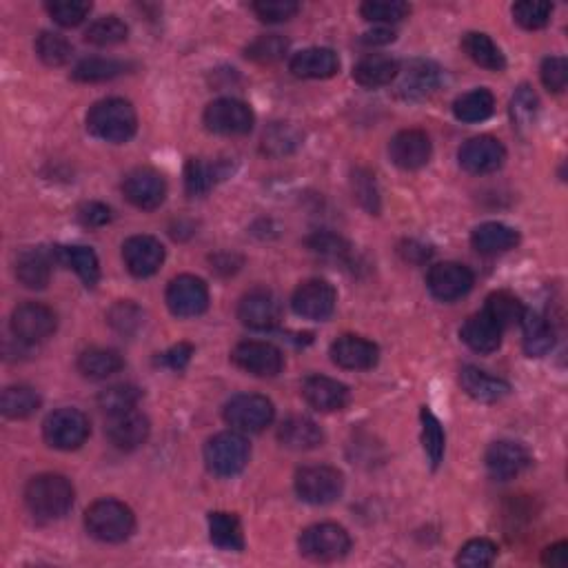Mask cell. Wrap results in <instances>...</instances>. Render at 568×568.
Listing matches in <instances>:
<instances>
[{
	"label": "cell",
	"mask_w": 568,
	"mask_h": 568,
	"mask_svg": "<svg viewBox=\"0 0 568 568\" xmlns=\"http://www.w3.org/2000/svg\"><path fill=\"white\" fill-rule=\"evenodd\" d=\"M0 409L12 420L29 418L40 409V395L32 387H25V384L7 387L3 391V398H0Z\"/></svg>",
	"instance_id": "obj_38"
},
{
	"label": "cell",
	"mask_w": 568,
	"mask_h": 568,
	"mask_svg": "<svg viewBox=\"0 0 568 568\" xmlns=\"http://www.w3.org/2000/svg\"><path fill=\"white\" fill-rule=\"evenodd\" d=\"M123 260L131 276L149 278L165 262V247L154 236H134L123 245Z\"/></svg>",
	"instance_id": "obj_19"
},
{
	"label": "cell",
	"mask_w": 568,
	"mask_h": 568,
	"mask_svg": "<svg viewBox=\"0 0 568 568\" xmlns=\"http://www.w3.org/2000/svg\"><path fill=\"white\" fill-rule=\"evenodd\" d=\"M520 242V233L502 222H484L471 233V245L484 256H497V253L511 251Z\"/></svg>",
	"instance_id": "obj_31"
},
{
	"label": "cell",
	"mask_w": 568,
	"mask_h": 568,
	"mask_svg": "<svg viewBox=\"0 0 568 568\" xmlns=\"http://www.w3.org/2000/svg\"><path fill=\"white\" fill-rule=\"evenodd\" d=\"M289 43L287 38H282L278 34H269V36H260L253 40V43L245 49V56L249 60H256V63L262 65H269V63H276L284 54H287Z\"/></svg>",
	"instance_id": "obj_48"
},
{
	"label": "cell",
	"mask_w": 568,
	"mask_h": 568,
	"mask_svg": "<svg viewBox=\"0 0 568 568\" xmlns=\"http://www.w3.org/2000/svg\"><path fill=\"white\" fill-rule=\"evenodd\" d=\"M43 435L47 444L58 451H76L89 438V420L78 409H58L47 415Z\"/></svg>",
	"instance_id": "obj_8"
},
{
	"label": "cell",
	"mask_w": 568,
	"mask_h": 568,
	"mask_svg": "<svg viewBox=\"0 0 568 568\" xmlns=\"http://www.w3.org/2000/svg\"><path fill=\"white\" fill-rule=\"evenodd\" d=\"M278 440L291 451H313L324 442V433L313 420L293 415L280 424Z\"/></svg>",
	"instance_id": "obj_29"
},
{
	"label": "cell",
	"mask_w": 568,
	"mask_h": 568,
	"mask_svg": "<svg viewBox=\"0 0 568 568\" xmlns=\"http://www.w3.org/2000/svg\"><path fill=\"white\" fill-rule=\"evenodd\" d=\"M495 557L497 546L486 537H478V540H471L462 546L455 562L464 568H486L495 562Z\"/></svg>",
	"instance_id": "obj_49"
},
{
	"label": "cell",
	"mask_w": 568,
	"mask_h": 568,
	"mask_svg": "<svg viewBox=\"0 0 568 568\" xmlns=\"http://www.w3.org/2000/svg\"><path fill=\"white\" fill-rule=\"evenodd\" d=\"M420 418H422V446H424V453L429 455V462H431L433 469H438L442 458H444V446H446L442 424L426 407L422 409Z\"/></svg>",
	"instance_id": "obj_43"
},
{
	"label": "cell",
	"mask_w": 568,
	"mask_h": 568,
	"mask_svg": "<svg viewBox=\"0 0 568 568\" xmlns=\"http://www.w3.org/2000/svg\"><path fill=\"white\" fill-rule=\"evenodd\" d=\"M551 14H553V5L549 3H531V0H526V3L513 5L515 23L524 29H529V32H535V29L549 25Z\"/></svg>",
	"instance_id": "obj_50"
},
{
	"label": "cell",
	"mask_w": 568,
	"mask_h": 568,
	"mask_svg": "<svg viewBox=\"0 0 568 568\" xmlns=\"http://www.w3.org/2000/svg\"><path fill=\"white\" fill-rule=\"evenodd\" d=\"M136 127V109L123 98L100 100L87 114L89 134L105 142H114V145H123V142L134 138Z\"/></svg>",
	"instance_id": "obj_2"
},
{
	"label": "cell",
	"mask_w": 568,
	"mask_h": 568,
	"mask_svg": "<svg viewBox=\"0 0 568 568\" xmlns=\"http://www.w3.org/2000/svg\"><path fill=\"white\" fill-rule=\"evenodd\" d=\"M127 69L129 65L123 60L87 58L74 69V80H78V83H105V80L123 76Z\"/></svg>",
	"instance_id": "obj_39"
},
{
	"label": "cell",
	"mask_w": 568,
	"mask_h": 568,
	"mask_svg": "<svg viewBox=\"0 0 568 568\" xmlns=\"http://www.w3.org/2000/svg\"><path fill=\"white\" fill-rule=\"evenodd\" d=\"M109 324L118 333H125V336H131V333L140 329L142 311L136 307L134 302H129V300L118 302L116 307L109 311Z\"/></svg>",
	"instance_id": "obj_53"
},
{
	"label": "cell",
	"mask_w": 568,
	"mask_h": 568,
	"mask_svg": "<svg viewBox=\"0 0 568 568\" xmlns=\"http://www.w3.org/2000/svg\"><path fill=\"white\" fill-rule=\"evenodd\" d=\"M520 324L524 329V351L529 353L531 358H542V355L553 349L555 333L551 329V324L546 322L540 313L524 311Z\"/></svg>",
	"instance_id": "obj_34"
},
{
	"label": "cell",
	"mask_w": 568,
	"mask_h": 568,
	"mask_svg": "<svg viewBox=\"0 0 568 568\" xmlns=\"http://www.w3.org/2000/svg\"><path fill=\"white\" fill-rule=\"evenodd\" d=\"M460 384L462 389L466 391V395H471L473 400L478 402H500L502 398L511 393V384L495 378V375L486 373L478 367H464L460 373Z\"/></svg>",
	"instance_id": "obj_27"
},
{
	"label": "cell",
	"mask_w": 568,
	"mask_h": 568,
	"mask_svg": "<svg viewBox=\"0 0 568 568\" xmlns=\"http://www.w3.org/2000/svg\"><path fill=\"white\" fill-rule=\"evenodd\" d=\"M140 389L134 384H114L98 395V407L107 415H118L134 411L140 402Z\"/></svg>",
	"instance_id": "obj_42"
},
{
	"label": "cell",
	"mask_w": 568,
	"mask_h": 568,
	"mask_svg": "<svg viewBox=\"0 0 568 568\" xmlns=\"http://www.w3.org/2000/svg\"><path fill=\"white\" fill-rule=\"evenodd\" d=\"M393 40H395V32L387 27H378V29H373V32H367L362 36L364 45H389L393 43Z\"/></svg>",
	"instance_id": "obj_61"
},
{
	"label": "cell",
	"mask_w": 568,
	"mask_h": 568,
	"mask_svg": "<svg viewBox=\"0 0 568 568\" xmlns=\"http://www.w3.org/2000/svg\"><path fill=\"white\" fill-rule=\"evenodd\" d=\"M123 367H125L123 355L114 349L91 347L80 353L78 358V371L89 380H107L109 375L118 373Z\"/></svg>",
	"instance_id": "obj_32"
},
{
	"label": "cell",
	"mask_w": 568,
	"mask_h": 568,
	"mask_svg": "<svg viewBox=\"0 0 568 568\" xmlns=\"http://www.w3.org/2000/svg\"><path fill=\"white\" fill-rule=\"evenodd\" d=\"M289 69L293 71V76L298 78H311V80L331 78L338 74L340 58L329 47H311V49H302V52L293 56Z\"/></svg>",
	"instance_id": "obj_24"
},
{
	"label": "cell",
	"mask_w": 568,
	"mask_h": 568,
	"mask_svg": "<svg viewBox=\"0 0 568 568\" xmlns=\"http://www.w3.org/2000/svg\"><path fill=\"white\" fill-rule=\"evenodd\" d=\"M191 355H194V347L182 342V344H176V347H171L169 351L162 353L158 358V364H162V367H167L171 371H182V369H187Z\"/></svg>",
	"instance_id": "obj_57"
},
{
	"label": "cell",
	"mask_w": 568,
	"mask_h": 568,
	"mask_svg": "<svg viewBox=\"0 0 568 568\" xmlns=\"http://www.w3.org/2000/svg\"><path fill=\"white\" fill-rule=\"evenodd\" d=\"M280 300L267 289H253L238 304V320L249 329L267 331L280 322Z\"/></svg>",
	"instance_id": "obj_18"
},
{
	"label": "cell",
	"mask_w": 568,
	"mask_h": 568,
	"mask_svg": "<svg viewBox=\"0 0 568 568\" xmlns=\"http://www.w3.org/2000/svg\"><path fill=\"white\" fill-rule=\"evenodd\" d=\"M484 462H486V471H489L493 480L509 482L515 480L517 475L531 464V455L522 444L511 440H500L489 446Z\"/></svg>",
	"instance_id": "obj_17"
},
{
	"label": "cell",
	"mask_w": 568,
	"mask_h": 568,
	"mask_svg": "<svg viewBox=\"0 0 568 568\" xmlns=\"http://www.w3.org/2000/svg\"><path fill=\"white\" fill-rule=\"evenodd\" d=\"M302 395L313 409L322 413L342 411L349 404V389L327 375H311L302 384Z\"/></svg>",
	"instance_id": "obj_23"
},
{
	"label": "cell",
	"mask_w": 568,
	"mask_h": 568,
	"mask_svg": "<svg viewBox=\"0 0 568 568\" xmlns=\"http://www.w3.org/2000/svg\"><path fill=\"white\" fill-rule=\"evenodd\" d=\"M249 455V442L245 440V435L236 431L213 435L205 446V462L209 471L220 475V478H233V475L245 471Z\"/></svg>",
	"instance_id": "obj_4"
},
{
	"label": "cell",
	"mask_w": 568,
	"mask_h": 568,
	"mask_svg": "<svg viewBox=\"0 0 568 568\" xmlns=\"http://www.w3.org/2000/svg\"><path fill=\"white\" fill-rule=\"evenodd\" d=\"M253 111L236 98H220L205 109V125L220 136H245L253 129Z\"/></svg>",
	"instance_id": "obj_10"
},
{
	"label": "cell",
	"mask_w": 568,
	"mask_h": 568,
	"mask_svg": "<svg viewBox=\"0 0 568 568\" xmlns=\"http://www.w3.org/2000/svg\"><path fill=\"white\" fill-rule=\"evenodd\" d=\"M300 5L293 0H260L253 5V12L262 20V23H284L298 14Z\"/></svg>",
	"instance_id": "obj_54"
},
{
	"label": "cell",
	"mask_w": 568,
	"mask_h": 568,
	"mask_svg": "<svg viewBox=\"0 0 568 568\" xmlns=\"http://www.w3.org/2000/svg\"><path fill=\"white\" fill-rule=\"evenodd\" d=\"M440 85V69L429 60H413L400 80V96L407 100H422L431 96Z\"/></svg>",
	"instance_id": "obj_28"
},
{
	"label": "cell",
	"mask_w": 568,
	"mask_h": 568,
	"mask_svg": "<svg viewBox=\"0 0 568 568\" xmlns=\"http://www.w3.org/2000/svg\"><path fill=\"white\" fill-rule=\"evenodd\" d=\"M300 553L311 562H336L351 549L349 533L338 524H313L300 535Z\"/></svg>",
	"instance_id": "obj_5"
},
{
	"label": "cell",
	"mask_w": 568,
	"mask_h": 568,
	"mask_svg": "<svg viewBox=\"0 0 568 568\" xmlns=\"http://www.w3.org/2000/svg\"><path fill=\"white\" fill-rule=\"evenodd\" d=\"M149 431H151L149 420L136 409L127 413L109 415L107 438L120 451H136L138 446L147 442Z\"/></svg>",
	"instance_id": "obj_21"
},
{
	"label": "cell",
	"mask_w": 568,
	"mask_h": 568,
	"mask_svg": "<svg viewBox=\"0 0 568 568\" xmlns=\"http://www.w3.org/2000/svg\"><path fill=\"white\" fill-rule=\"evenodd\" d=\"M473 273L469 267L460 265V262H440V265L431 267L429 278V291L442 302H453L464 298L466 293L473 289Z\"/></svg>",
	"instance_id": "obj_16"
},
{
	"label": "cell",
	"mask_w": 568,
	"mask_h": 568,
	"mask_svg": "<svg viewBox=\"0 0 568 568\" xmlns=\"http://www.w3.org/2000/svg\"><path fill=\"white\" fill-rule=\"evenodd\" d=\"M400 74L398 60H393L391 56L382 54H371L367 58H362L358 65L353 67V80L360 87L367 89H378L391 85L395 78Z\"/></svg>",
	"instance_id": "obj_30"
},
{
	"label": "cell",
	"mask_w": 568,
	"mask_h": 568,
	"mask_svg": "<svg viewBox=\"0 0 568 568\" xmlns=\"http://www.w3.org/2000/svg\"><path fill=\"white\" fill-rule=\"evenodd\" d=\"M56 251L34 249L23 251L16 260V278L27 289H45L52 278Z\"/></svg>",
	"instance_id": "obj_25"
},
{
	"label": "cell",
	"mask_w": 568,
	"mask_h": 568,
	"mask_svg": "<svg viewBox=\"0 0 568 568\" xmlns=\"http://www.w3.org/2000/svg\"><path fill=\"white\" fill-rule=\"evenodd\" d=\"M542 83L553 94H562L568 83V63L564 56H551L542 63Z\"/></svg>",
	"instance_id": "obj_56"
},
{
	"label": "cell",
	"mask_w": 568,
	"mask_h": 568,
	"mask_svg": "<svg viewBox=\"0 0 568 568\" xmlns=\"http://www.w3.org/2000/svg\"><path fill=\"white\" fill-rule=\"evenodd\" d=\"M167 307L176 318H196L209 307V289L196 276H178L167 287Z\"/></svg>",
	"instance_id": "obj_11"
},
{
	"label": "cell",
	"mask_w": 568,
	"mask_h": 568,
	"mask_svg": "<svg viewBox=\"0 0 568 568\" xmlns=\"http://www.w3.org/2000/svg\"><path fill=\"white\" fill-rule=\"evenodd\" d=\"M123 194L134 207L142 211H154L165 202L167 182L156 169L140 167L127 174L123 182Z\"/></svg>",
	"instance_id": "obj_15"
},
{
	"label": "cell",
	"mask_w": 568,
	"mask_h": 568,
	"mask_svg": "<svg viewBox=\"0 0 568 568\" xmlns=\"http://www.w3.org/2000/svg\"><path fill=\"white\" fill-rule=\"evenodd\" d=\"M495 109V98L489 89H473L453 103V114L462 123H482Z\"/></svg>",
	"instance_id": "obj_37"
},
{
	"label": "cell",
	"mask_w": 568,
	"mask_h": 568,
	"mask_svg": "<svg viewBox=\"0 0 568 568\" xmlns=\"http://www.w3.org/2000/svg\"><path fill=\"white\" fill-rule=\"evenodd\" d=\"M85 526L96 540L118 544L125 542L127 537L134 533L136 517L125 502L114 500V497H105V500H98L89 506L85 513Z\"/></svg>",
	"instance_id": "obj_3"
},
{
	"label": "cell",
	"mask_w": 568,
	"mask_h": 568,
	"mask_svg": "<svg viewBox=\"0 0 568 568\" xmlns=\"http://www.w3.org/2000/svg\"><path fill=\"white\" fill-rule=\"evenodd\" d=\"M511 114H513V123L520 129L533 125L537 114V96L529 87H520L515 91V96L511 100Z\"/></svg>",
	"instance_id": "obj_55"
},
{
	"label": "cell",
	"mask_w": 568,
	"mask_h": 568,
	"mask_svg": "<svg viewBox=\"0 0 568 568\" xmlns=\"http://www.w3.org/2000/svg\"><path fill=\"white\" fill-rule=\"evenodd\" d=\"M220 178H222V174H218V169L207 165V162H202L198 158H191L187 162L185 185H187V191L191 196L207 194V191L213 185H216V180H220Z\"/></svg>",
	"instance_id": "obj_47"
},
{
	"label": "cell",
	"mask_w": 568,
	"mask_h": 568,
	"mask_svg": "<svg viewBox=\"0 0 568 568\" xmlns=\"http://www.w3.org/2000/svg\"><path fill=\"white\" fill-rule=\"evenodd\" d=\"M353 194L358 198L360 205L369 213L380 211V194L378 185H375V176H371L367 169H355L353 174Z\"/></svg>",
	"instance_id": "obj_52"
},
{
	"label": "cell",
	"mask_w": 568,
	"mask_h": 568,
	"mask_svg": "<svg viewBox=\"0 0 568 568\" xmlns=\"http://www.w3.org/2000/svg\"><path fill=\"white\" fill-rule=\"evenodd\" d=\"M276 409L265 395L240 393L225 404V420L240 433H260L273 422Z\"/></svg>",
	"instance_id": "obj_7"
},
{
	"label": "cell",
	"mask_w": 568,
	"mask_h": 568,
	"mask_svg": "<svg viewBox=\"0 0 568 568\" xmlns=\"http://www.w3.org/2000/svg\"><path fill=\"white\" fill-rule=\"evenodd\" d=\"M56 313L40 302H25L12 313V333L20 344H38L54 336Z\"/></svg>",
	"instance_id": "obj_9"
},
{
	"label": "cell",
	"mask_w": 568,
	"mask_h": 568,
	"mask_svg": "<svg viewBox=\"0 0 568 568\" xmlns=\"http://www.w3.org/2000/svg\"><path fill=\"white\" fill-rule=\"evenodd\" d=\"M71 52H74V49H71L69 40L65 36L54 32H43L36 38V54L49 67H60L69 63Z\"/></svg>",
	"instance_id": "obj_44"
},
{
	"label": "cell",
	"mask_w": 568,
	"mask_h": 568,
	"mask_svg": "<svg viewBox=\"0 0 568 568\" xmlns=\"http://www.w3.org/2000/svg\"><path fill=\"white\" fill-rule=\"evenodd\" d=\"M209 537L222 551H242L245 549V535L242 524L233 513H211L209 515Z\"/></svg>",
	"instance_id": "obj_35"
},
{
	"label": "cell",
	"mask_w": 568,
	"mask_h": 568,
	"mask_svg": "<svg viewBox=\"0 0 568 568\" xmlns=\"http://www.w3.org/2000/svg\"><path fill=\"white\" fill-rule=\"evenodd\" d=\"M307 247L311 253H316L318 258L329 262H344L351 253L349 242L336 236V233H313L307 240Z\"/></svg>",
	"instance_id": "obj_46"
},
{
	"label": "cell",
	"mask_w": 568,
	"mask_h": 568,
	"mask_svg": "<svg viewBox=\"0 0 568 568\" xmlns=\"http://www.w3.org/2000/svg\"><path fill=\"white\" fill-rule=\"evenodd\" d=\"M484 311L489 313V316L500 324L502 329H506V327H513V324H520L526 309L522 307V302L513 296V293L495 291L489 298H486Z\"/></svg>",
	"instance_id": "obj_40"
},
{
	"label": "cell",
	"mask_w": 568,
	"mask_h": 568,
	"mask_svg": "<svg viewBox=\"0 0 568 568\" xmlns=\"http://www.w3.org/2000/svg\"><path fill=\"white\" fill-rule=\"evenodd\" d=\"M460 167L469 174L484 176L493 174V171L500 169L506 160V149L497 138L493 136H475L471 140H466L460 154Z\"/></svg>",
	"instance_id": "obj_14"
},
{
	"label": "cell",
	"mask_w": 568,
	"mask_h": 568,
	"mask_svg": "<svg viewBox=\"0 0 568 568\" xmlns=\"http://www.w3.org/2000/svg\"><path fill=\"white\" fill-rule=\"evenodd\" d=\"M56 262L74 269L87 289H94L100 280L98 256L87 247H56Z\"/></svg>",
	"instance_id": "obj_33"
},
{
	"label": "cell",
	"mask_w": 568,
	"mask_h": 568,
	"mask_svg": "<svg viewBox=\"0 0 568 568\" xmlns=\"http://www.w3.org/2000/svg\"><path fill=\"white\" fill-rule=\"evenodd\" d=\"M502 331L504 329L489 316V313L480 311L462 324L460 336H462L466 347H471L473 351L493 353V351L500 349Z\"/></svg>",
	"instance_id": "obj_26"
},
{
	"label": "cell",
	"mask_w": 568,
	"mask_h": 568,
	"mask_svg": "<svg viewBox=\"0 0 568 568\" xmlns=\"http://www.w3.org/2000/svg\"><path fill=\"white\" fill-rule=\"evenodd\" d=\"M336 302V289H333L327 280H307L293 293L291 307L300 318L322 322L333 316Z\"/></svg>",
	"instance_id": "obj_12"
},
{
	"label": "cell",
	"mask_w": 568,
	"mask_h": 568,
	"mask_svg": "<svg viewBox=\"0 0 568 568\" xmlns=\"http://www.w3.org/2000/svg\"><path fill=\"white\" fill-rule=\"evenodd\" d=\"M296 136H293V131L289 127H284V125H278V127H273L269 134H265V149L273 151V147H280L278 149V154H287L284 151V147L291 149L293 145H296Z\"/></svg>",
	"instance_id": "obj_59"
},
{
	"label": "cell",
	"mask_w": 568,
	"mask_h": 568,
	"mask_svg": "<svg viewBox=\"0 0 568 568\" xmlns=\"http://www.w3.org/2000/svg\"><path fill=\"white\" fill-rule=\"evenodd\" d=\"M231 360L238 369L256 375V378H276L284 367L280 349L260 340L240 342L238 347L233 349Z\"/></svg>",
	"instance_id": "obj_13"
},
{
	"label": "cell",
	"mask_w": 568,
	"mask_h": 568,
	"mask_svg": "<svg viewBox=\"0 0 568 568\" xmlns=\"http://www.w3.org/2000/svg\"><path fill=\"white\" fill-rule=\"evenodd\" d=\"M389 154L393 165H398L404 171L422 169L431 160L433 147L429 136L420 129H404L391 140Z\"/></svg>",
	"instance_id": "obj_20"
},
{
	"label": "cell",
	"mask_w": 568,
	"mask_h": 568,
	"mask_svg": "<svg viewBox=\"0 0 568 568\" xmlns=\"http://www.w3.org/2000/svg\"><path fill=\"white\" fill-rule=\"evenodd\" d=\"M74 495V486L65 475L43 473L29 480L25 489V504L38 520L54 522L71 511Z\"/></svg>",
	"instance_id": "obj_1"
},
{
	"label": "cell",
	"mask_w": 568,
	"mask_h": 568,
	"mask_svg": "<svg viewBox=\"0 0 568 568\" xmlns=\"http://www.w3.org/2000/svg\"><path fill=\"white\" fill-rule=\"evenodd\" d=\"M47 12L60 27H78L91 12V3L85 0H56L47 5Z\"/></svg>",
	"instance_id": "obj_51"
},
{
	"label": "cell",
	"mask_w": 568,
	"mask_h": 568,
	"mask_svg": "<svg viewBox=\"0 0 568 568\" xmlns=\"http://www.w3.org/2000/svg\"><path fill=\"white\" fill-rule=\"evenodd\" d=\"M462 49L475 65H480L484 69L504 71L506 67V58L502 54V49L493 43L491 36L480 34V32L466 34L462 40Z\"/></svg>",
	"instance_id": "obj_36"
},
{
	"label": "cell",
	"mask_w": 568,
	"mask_h": 568,
	"mask_svg": "<svg viewBox=\"0 0 568 568\" xmlns=\"http://www.w3.org/2000/svg\"><path fill=\"white\" fill-rule=\"evenodd\" d=\"M542 562H544V566L564 568L568 564V544L560 542V544L549 546V549H546L544 555H542Z\"/></svg>",
	"instance_id": "obj_60"
},
{
	"label": "cell",
	"mask_w": 568,
	"mask_h": 568,
	"mask_svg": "<svg viewBox=\"0 0 568 568\" xmlns=\"http://www.w3.org/2000/svg\"><path fill=\"white\" fill-rule=\"evenodd\" d=\"M331 360L342 369L367 371L378 364L380 349L364 338L342 336L331 344Z\"/></svg>",
	"instance_id": "obj_22"
},
{
	"label": "cell",
	"mask_w": 568,
	"mask_h": 568,
	"mask_svg": "<svg viewBox=\"0 0 568 568\" xmlns=\"http://www.w3.org/2000/svg\"><path fill=\"white\" fill-rule=\"evenodd\" d=\"M129 27L118 16H103L87 27L85 40L94 47H114L127 40Z\"/></svg>",
	"instance_id": "obj_41"
},
{
	"label": "cell",
	"mask_w": 568,
	"mask_h": 568,
	"mask_svg": "<svg viewBox=\"0 0 568 568\" xmlns=\"http://www.w3.org/2000/svg\"><path fill=\"white\" fill-rule=\"evenodd\" d=\"M344 491V475L327 464L304 466L296 473V493L302 502L324 506L336 502Z\"/></svg>",
	"instance_id": "obj_6"
},
{
	"label": "cell",
	"mask_w": 568,
	"mask_h": 568,
	"mask_svg": "<svg viewBox=\"0 0 568 568\" xmlns=\"http://www.w3.org/2000/svg\"><path fill=\"white\" fill-rule=\"evenodd\" d=\"M78 218L85 227H105L111 220V209L103 205V202H85L78 209Z\"/></svg>",
	"instance_id": "obj_58"
},
{
	"label": "cell",
	"mask_w": 568,
	"mask_h": 568,
	"mask_svg": "<svg viewBox=\"0 0 568 568\" xmlns=\"http://www.w3.org/2000/svg\"><path fill=\"white\" fill-rule=\"evenodd\" d=\"M360 12L371 23H400L411 14V7L402 0H367L362 3Z\"/></svg>",
	"instance_id": "obj_45"
}]
</instances>
